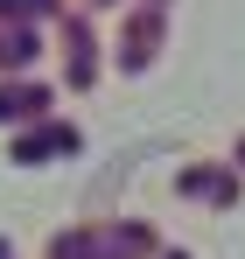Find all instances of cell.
I'll use <instances>...</instances> for the list:
<instances>
[{"mask_svg":"<svg viewBox=\"0 0 245 259\" xmlns=\"http://www.w3.org/2000/svg\"><path fill=\"white\" fill-rule=\"evenodd\" d=\"M154 42H161V21H154V14H140V21L126 28V49H119V63H126V70H140V63L154 56Z\"/></svg>","mask_w":245,"mask_h":259,"instance_id":"obj_3","label":"cell"},{"mask_svg":"<svg viewBox=\"0 0 245 259\" xmlns=\"http://www.w3.org/2000/svg\"><path fill=\"white\" fill-rule=\"evenodd\" d=\"M63 147H77V133H70V126H49V133H28L14 154H21V161H35V154H63Z\"/></svg>","mask_w":245,"mask_h":259,"instance_id":"obj_5","label":"cell"},{"mask_svg":"<svg viewBox=\"0 0 245 259\" xmlns=\"http://www.w3.org/2000/svg\"><path fill=\"white\" fill-rule=\"evenodd\" d=\"M147 252V231H70V238H56V259H133Z\"/></svg>","mask_w":245,"mask_h":259,"instance_id":"obj_1","label":"cell"},{"mask_svg":"<svg viewBox=\"0 0 245 259\" xmlns=\"http://www.w3.org/2000/svg\"><path fill=\"white\" fill-rule=\"evenodd\" d=\"M7 14H35L42 21V14H56V0H0V21H7Z\"/></svg>","mask_w":245,"mask_h":259,"instance_id":"obj_7","label":"cell"},{"mask_svg":"<svg viewBox=\"0 0 245 259\" xmlns=\"http://www.w3.org/2000/svg\"><path fill=\"white\" fill-rule=\"evenodd\" d=\"M63 35H70V84H91V70H98V56H91V28H84L77 14H70V21H63Z\"/></svg>","mask_w":245,"mask_h":259,"instance_id":"obj_2","label":"cell"},{"mask_svg":"<svg viewBox=\"0 0 245 259\" xmlns=\"http://www.w3.org/2000/svg\"><path fill=\"white\" fill-rule=\"evenodd\" d=\"M0 259H7V245H0Z\"/></svg>","mask_w":245,"mask_h":259,"instance_id":"obj_8","label":"cell"},{"mask_svg":"<svg viewBox=\"0 0 245 259\" xmlns=\"http://www.w3.org/2000/svg\"><path fill=\"white\" fill-rule=\"evenodd\" d=\"M42 105H49L42 84H0V119H28V112H42Z\"/></svg>","mask_w":245,"mask_h":259,"instance_id":"obj_4","label":"cell"},{"mask_svg":"<svg viewBox=\"0 0 245 259\" xmlns=\"http://www.w3.org/2000/svg\"><path fill=\"white\" fill-rule=\"evenodd\" d=\"M28 56H35V35H28V28L0 35V63H7V70H14V63H28Z\"/></svg>","mask_w":245,"mask_h":259,"instance_id":"obj_6","label":"cell"}]
</instances>
